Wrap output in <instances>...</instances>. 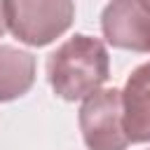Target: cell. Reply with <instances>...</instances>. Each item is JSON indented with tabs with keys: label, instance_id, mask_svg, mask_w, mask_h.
Masks as SVG:
<instances>
[{
	"label": "cell",
	"instance_id": "6da1fadb",
	"mask_svg": "<svg viewBox=\"0 0 150 150\" xmlns=\"http://www.w3.org/2000/svg\"><path fill=\"white\" fill-rule=\"evenodd\" d=\"M110 77V56L98 38L77 33L47 59V80L63 101H82Z\"/></svg>",
	"mask_w": 150,
	"mask_h": 150
},
{
	"label": "cell",
	"instance_id": "7a4b0ae2",
	"mask_svg": "<svg viewBox=\"0 0 150 150\" xmlns=\"http://www.w3.org/2000/svg\"><path fill=\"white\" fill-rule=\"evenodd\" d=\"M7 30L23 45L45 47L61 38L75 19L73 0H5Z\"/></svg>",
	"mask_w": 150,
	"mask_h": 150
},
{
	"label": "cell",
	"instance_id": "3957f363",
	"mask_svg": "<svg viewBox=\"0 0 150 150\" xmlns=\"http://www.w3.org/2000/svg\"><path fill=\"white\" fill-rule=\"evenodd\" d=\"M80 131L89 150H124L129 138L122 127L120 89H98L80 108Z\"/></svg>",
	"mask_w": 150,
	"mask_h": 150
},
{
	"label": "cell",
	"instance_id": "277c9868",
	"mask_svg": "<svg viewBox=\"0 0 150 150\" xmlns=\"http://www.w3.org/2000/svg\"><path fill=\"white\" fill-rule=\"evenodd\" d=\"M108 45L131 52H150V7L141 0H110L101 14Z\"/></svg>",
	"mask_w": 150,
	"mask_h": 150
},
{
	"label": "cell",
	"instance_id": "5b68a950",
	"mask_svg": "<svg viewBox=\"0 0 150 150\" xmlns=\"http://www.w3.org/2000/svg\"><path fill=\"white\" fill-rule=\"evenodd\" d=\"M122 127L129 143L150 141V63H141L124 82Z\"/></svg>",
	"mask_w": 150,
	"mask_h": 150
},
{
	"label": "cell",
	"instance_id": "8992f818",
	"mask_svg": "<svg viewBox=\"0 0 150 150\" xmlns=\"http://www.w3.org/2000/svg\"><path fill=\"white\" fill-rule=\"evenodd\" d=\"M35 82V56L26 49L0 45V103L23 96Z\"/></svg>",
	"mask_w": 150,
	"mask_h": 150
},
{
	"label": "cell",
	"instance_id": "52a82bcc",
	"mask_svg": "<svg viewBox=\"0 0 150 150\" xmlns=\"http://www.w3.org/2000/svg\"><path fill=\"white\" fill-rule=\"evenodd\" d=\"M7 33V14H5V0H0V38Z\"/></svg>",
	"mask_w": 150,
	"mask_h": 150
},
{
	"label": "cell",
	"instance_id": "ba28073f",
	"mask_svg": "<svg viewBox=\"0 0 150 150\" xmlns=\"http://www.w3.org/2000/svg\"><path fill=\"white\" fill-rule=\"evenodd\" d=\"M141 2H143V5H145V7H150V0H141Z\"/></svg>",
	"mask_w": 150,
	"mask_h": 150
}]
</instances>
